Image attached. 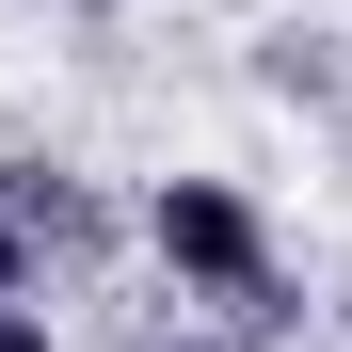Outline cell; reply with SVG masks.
I'll return each mask as SVG.
<instances>
[{
	"mask_svg": "<svg viewBox=\"0 0 352 352\" xmlns=\"http://www.w3.org/2000/svg\"><path fill=\"white\" fill-rule=\"evenodd\" d=\"M0 208L32 224V256H96V241H112V208L80 192L65 160H0Z\"/></svg>",
	"mask_w": 352,
	"mask_h": 352,
	"instance_id": "cell-2",
	"label": "cell"
},
{
	"mask_svg": "<svg viewBox=\"0 0 352 352\" xmlns=\"http://www.w3.org/2000/svg\"><path fill=\"white\" fill-rule=\"evenodd\" d=\"M32 272H48V256H32V224L0 208V305H32Z\"/></svg>",
	"mask_w": 352,
	"mask_h": 352,
	"instance_id": "cell-3",
	"label": "cell"
},
{
	"mask_svg": "<svg viewBox=\"0 0 352 352\" xmlns=\"http://www.w3.org/2000/svg\"><path fill=\"white\" fill-rule=\"evenodd\" d=\"M0 352H65V336H48V305H0Z\"/></svg>",
	"mask_w": 352,
	"mask_h": 352,
	"instance_id": "cell-4",
	"label": "cell"
},
{
	"mask_svg": "<svg viewBox=\"0 0 352 352\" xmlns=\"http://www.w3.org/2000/svg\"><path fill=\"white\" fill-rule=\"evenodd\" d=\"M144 256L192 288V305H224V336H241V352L305 320V305H288V272H272V224H256L241 176H160V192H144Z\"/></svg>",
	"mask_w": 352,
	"mask_h": 352,
	"instance_id": "cell-1",
	"label": "cell"
},
{
	"mask_svg": "<svg viewBox=\"0 0 352 352\" xmlns=\"http://www.w3.org/2000/svg\"><path fill=\"white\" fill-rule=\"evenodd\" d=\"M65 16H129V0H65Z\"/></svg>",
	"mask_w": 352,
	"mask_h": 352,
	"instance_id": "cell-6",
	"label": "cell"
},
{
	"mask_svg": "<svg viewBox=\"0 0 352 352\" xmlns=\"http://www.w3.org/2000/svg\"><path fill=\"white\" fill-rule=\"evenodd\" d=\"M129 352H241V336H129Z\"/></svg>",
	"mask_w": 352,
	"mask_h": 352,
	"instance_id": "cell-5",
	"label": "cell"
}]
</instances>
